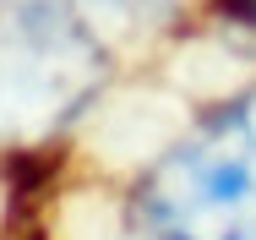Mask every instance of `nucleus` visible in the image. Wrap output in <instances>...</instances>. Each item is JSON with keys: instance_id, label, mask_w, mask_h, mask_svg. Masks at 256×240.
Returning <instances> with one entry per match:
<instances>
[{"instance_id": "obj_1", "label": "nucleus", "mask_w": 256, "mask_h": 240, "mask_svg": "<svg viewBox=\"0 0 256 240\" xmlns=\"http://www.w3.org/2000/svg\"><path fill=\"white\" fill-rule=\"evenodd\" d=\"M136 207L153 240H256V88L224 98L169 147Z\"/></svg>"}, {"instance_id": "obj_3", "label": "nucleus", "mask_w": 256, "mask_h": 240, "mask_svg": "<svg viewBox=\"0 0 256 240\" xmlns=\"http://www.w3.org/2000/svg\"><path fill=\"white\" fill-rule=\"evenodd\" d=\"M229 6L240 11V22H251V28H256V0H229Z\"/></svg>"}, {"instance_id": "obj_2", "label": "nucleus", "mask_w": 256, "mask_h": 240, "mask_svg": "<svg viewBox=\"0 0 256 240\" xmlns=\"http://www.w3.org/2000/svg\"><path fill=\"white\" fill-rule=\"evenodd\" d=\"M93 66L71 0H0V131L66 115L88 93Z\"/></svg>"}]
</instances>
